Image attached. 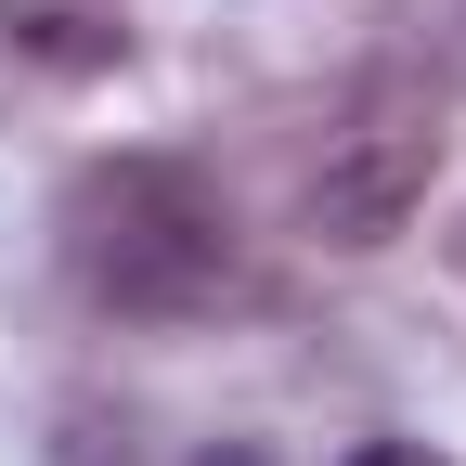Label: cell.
<instances>
[{"label": "cell", "instance_id": "cell-1", "mask_svg": "<svg viewBox=\"0 0 466 466\" xmlns=\"http://www.w3.org/2000/svg\"><path fill=\"white\" fill-rule=\"evenodd\" d=\"M66 272L78 299L116 324H208L233 285H247V233H233V195L195 156H91L66 182Z\"/></svg>", "mask_w": 466, "mask_h": 466}, {"label": "cell", "instance_id": "cell-3", "mask_svg": "<svg viewBox=\"0 0 466 466\" xmlns=\"http://www.w3.org/2000/svg\"><path fill=\"white\" fill-rule=\"evenodd\" d=\"M14 52L91 78V66H116V52H130V26H116V0H14Z\"/></svg>", "mask_w": 466, "mask_h": 466}, {"label": "cell", "instance_id": "cell-4", "mask_svg": "<svg viewBox=\"0 0 466 466\" xmlns=\"http://www.w3.org/2000/svg\"><path fill=\"white\" fill-rule=\"evenodd\" d=\"M52 466H130V428H104V415H66V441H52Z\"/></svg>", "mask_w": 466, "mask_h": 466}, {"label": "cell", "instance_id": "cell-5", "mask_svg": "<svg viewBox=\"0 0 466 466\" xmlns=\"http://www.w3.org/2000/svg\"><path fill=\"white\" fill-rule=\"evenodd\" d=\"M350 466H441V453H428V441H363Z\"/></svg>", "mask_w": 466, "mask_h": 466}, {"label": "cell", "instance_id": "cell-6", "mask_svg": "<svg viewBox=\"0 0 466 466\" xmlns=\"http://www.w3.org/2000/svg\"><path fill=\"white\" fill-rule=\"evenodd\" d=\"M195 466H259V453H247V441H233V453H195Z\"/></svg>", "mask_w": 466, "mask_h": 466}, {"label": "cell", "instance_id": "cell-2", "mask_svg": "<svg viewBox=\"0 0 466 466\" xmlns=\"http://www.w3.org/2000/svg\"><path fill=\"white\" fill-rule=\"evenodd\" d=\"M428 182H441V91L389 66V78H363V91L337 104L299 220L324 233V247H389V233L428 208Z\"/></svg>", "mask_w": 466, "mask_h": 466}]
</instances>
